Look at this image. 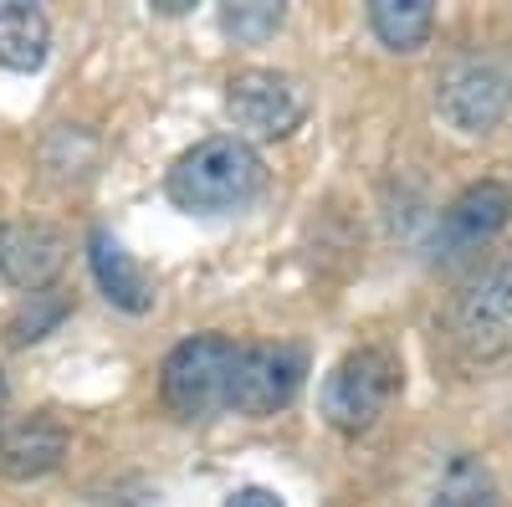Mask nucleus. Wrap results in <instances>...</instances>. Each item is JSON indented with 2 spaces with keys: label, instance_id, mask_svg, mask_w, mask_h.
<instances>
[{
  "label": "nucleus",
  "instance_id": "obj_1",
  "mask_svg": "<svg viewBox=\"0 0 512 507\" xmlns=\"http://www.w3.org/2000/svg\"><path fill=\"white\" fill-rule=\"evenodd\" d=\"M164 190L185 216H231L262 190V154L236 134L200 139L195 149H185L169 164Z\"/></svg>",
  "mask_w": 512,
  "mask_h": 507
},
{
  "label": "nucleus",
  "instance_id": "obj_2",
  "mask_svg": "<svg viewBox=\"0 0 512 507\" xmlns=\"http://www.w3.org/2000/svg\"><path fill=\"white\" fill-rule=\"evenodd\" d=\"M236 349L221 333H195L185 344L169 349L159 369V395L180 420H216L231 410V374H236Z\"/></svg>",
  "mask_w": 512,
  "mask_h": 507
},
{
  "label": "nucleus",
  "instance_id": "obj_4",
  "mask_svg": "<svg viewBox=\"0 0 512 507\" xmlns=\"http://www.w3.org/2000/svg\"><path fill=\"white\" fill-rule=\"evenodd\" d=\"M308 379V354L297 344H241L231 374V410L236 415H277L297 400Z\"/></svg>",
  "mask_w": 512,
  "mask_h": 507
},
{
  "label": "nucleus",
  "instance_id": "obj_16",
  "mask_svg": "<svg viewBox=\"0 0 512 507\" xmlns=\"http://www.w3.org/2000/svg\"><path fill=\"white\" fill-rule=\"evenodd\" d=\"M62 318H67V298H62V292H52V287L31 292V303H21V313L11 318V344H31V338L52 333Z\"/></svg>",
  "mask_w": 512,
  "mask_h": 507
},
{
  "label": "nucleus",
  "instance_id": "obj_8",
  "mask_svg": "<svg viewBox=\"0 0 512 507\" xmlns=\"http://www.w3.org/2000/svg\"><path fill=\"white\" fill-rule=\"evenodd\" d=\"M512 216V190L502 180H482L472 190H461L446 210H441V226H436V257L456 262L466 251L487 246Z\"/></svg>",
  "mask_w": 512,
  "mask_h": 507
},
{
  "label": "nucleus",
  "instance_id": "obj_10",
  "mask_svg": "<svg viewBox=\"0 0 512 507\" xmlns=\"http://www.w3.org/2000/svg\"><path fill=\"white\" fill-rule=\"evenodd\" d=\"M88 262H93V277L103 287V298L123 313H149L154 308V287L144 277V267L123 251V241L113 231H93L88 236Z\"/></svg>",
  "mask_w": 512,
  "mask_h": 507
},
{
  "label": "nucleus",
  "instance_id": "obj_14",
  "mask_svg": "<svg viewBox=\"0 0 512 507\" xmlns=\"http://www.w3.org/2000/svg\"><path fill=\"white\" fill-rule=\"evenodd\" d=\"M431 507H502V497H497L482 461L461 456V461H451V472H446V482H441Z\"/></svg>",
  "mask_w": 512,
  "mask_h": 507
},
{
  "label": "nucleus",
  "instance_id": "obj_3",
  "mask_svg": "<svg viewBox=\"0 0 512 507\" xmlns=\"http://www.w3.org/2000/svg\"><path fill=\"white\" fill-rule=\"evenodd\" d=\"M395 390H400V364L390 349L379 344L349 349L323 379V420L344 436H364L390 410Z\"/></svg>",
  "mask_w": 512,
  "mask_h": 507
},
{
  "label": "nucleus",
  "instance_id": "obj_17",
  "mask_svg": "<svg viewBox=\"0 0 512 507\" xmlns=\"http://www.w3.org/2000/svg\"><path fill=\"white\" fill-rule=\"evenodd\" d=\"M226 507H287V502L277 492H267V487H241V492L226 497Z\"/></svg>",
  "mask_w": 512,
  "mask_h": 507
},
{
  "label": "nucleus",
  "instance_id": "obj_18",
  "mask_svg": "<svg viewBox=\"0 0 512 507\" xmlns=\"http://www.w3.org/2000/svg\"><path fill=\"white\" fill-rule=\"evenodd\" d=\"M0 420H6V374H0Z\"/></svg>",
  "mask_w": 512,
  "mask_h": 507
},
{
  "label": "nucleus",
  "instance_id": "obj_11",
  "mask_svg": "<svg viewBox=\"0 0 512 507\" xmlns=\"http://www.w3.org/2000/svg\"><path fill=\"white\" fill-rule=\"evenodd\" d=\"M67 456V431L57 426L52 415H31L21 420L16 431L0 436V467H6L11 477H47L57 461Z\"/></svg>",
  "mask_w": 512,
  "mask_h": 507
},
{
  "label": "nucleus",
  "instance_id": "obj_15",
  "mask_svg": "<svg viewBox=\"0 0 512 507\" xmlns=\"http://www.w3.org/2000/svg\"><path fill=\"white\" fill-rule=\"evenodd\" d=\"M282 6L277 0H231V6L221 11V31L231 41H246V47H256V41H267L277 26H282Z\"/></svg>",
  "mask_w": 512,
  "mask_h": 507
},
{
  "label": "nucleus",
  "instance_id": "obj_5",
  "mask_svg": "<svg viewBox=\"0 0 512 507\" xmlns=\"http://www.w3.org/2000/svg\"><path fill=\"white\" fill-rule=\"evenodd\" d=\"M436 103H441V118L451 123V129L487 134V129L502 123V113L512 103V77L492 57H461V62L446 67Z\"/></svg>",
  "mask_w": 512,
  "mask_h": 507
},
{
  "label": "nucleus",
  "instance_id": "obj_7",
  "mask_svg": "<svg viewBox=\"0 0 512 507\" xmlns=\"http://www.w3.org/2000/svg\"><path fill=\"white\" fill-rule=\"evenodd\" d=\"M456 338L477 359L512 349V262H497L482 282L466 287V298L456 303Z\"/></svg>",
  "mask_w": 512,
  "mask_h": 507
},
{
  "label": "nucleus",
  "instance_id": "obj_13",
  "mask_svg": "<svg viewBox=\"0 0 512 507\" xmlns=\"http://www.w3.org/2000/svg\"><path fill=\"white\" fill-rule=\"evenodd\" d=\"M369 26L390 52H415V47H425V36L436 26V6L431 0H374Z\"/></svg>",
  "mask_w": 512,
  "mask_h": 507
},
{
  "label": "nucleus",
  "instance_id": "obj_9",
  "mask_svg": "<svg viewBox=\"0 0 512 507\" xmlns=\"http://www.w3.org/2000/svg\"><path fill=\"white\" fill-rule=\"evenodd\" d=\"M62 262H67L62 231L41 226V221H21V226L0 231V277L16 282V287H26V292L52 287V277L62 272Z\"/></svg>",
  "mask_w": 512,
  "mask_h": 507
},
{
  "label": "nucleus",
  "instance_id": "obj_12",
  "mask_svg": "<svg viewBox=\"0 0 512 507\" xmlns=\"http://www.w3.org/2000/svg\"><path fill=\"white\" fill-rule=\"evenodd\" d=\"M52 52V26L26 0H0V67L41 72Z\"/></svg>",
  "mask_w": 512,
  "mask_h": 507
},
{
  "label": "nucleus",
  "instance_id": "obj_6",
  "mask_svg": "<svg viewBox=\"0 0 512 507\" xmlns=\"http://www.w3.org/2000/svg\"><path fill=\"white\" fill-rule=\"evenodd\" d=\"M226 113L236 118V129L256 134V139H287L308 113V98L297 88V77L272 72V67H251L236 72L226 88Z\"/></svg>",
  "mask_w": 512,
  "mask_h": 507
}]
</instances>
